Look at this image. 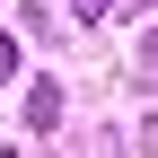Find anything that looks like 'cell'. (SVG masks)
<instances>
[{
  "instance_id": "cell-1",
  "label": "cell",
  "mask_w": 158,
  "mask_h": 158,
  "mask_svg": "<svg viewBox=\"0 0 158 158\" xmlns=\"http://www.w3.org/2000/svg\"><path fill=\"white\" fill-rule=\"evenodd\" d=\"M97 9H106V0H79V18H97Z\"/></svg>"
}]
</instances>
